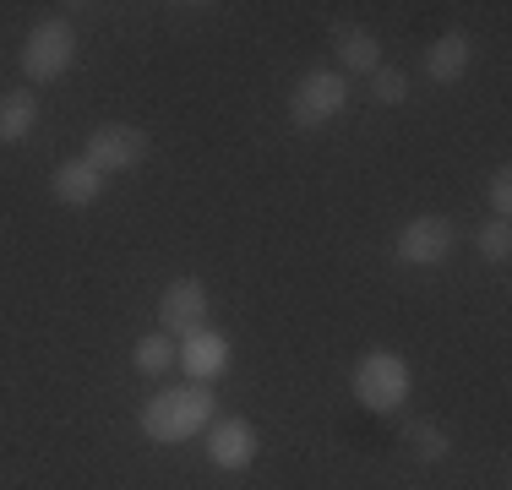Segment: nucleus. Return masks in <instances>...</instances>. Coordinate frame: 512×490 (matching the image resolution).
I'll return each instance as SVG.
<instances>
[{
	"instance_id": "12",
	"label": "nucleus",
	"mask_w": 512,
	"mask_h": 490,
	"mask_svg": "<svg viewBox=\"0 0 512 490\" xmlns=\"http://www.w3.org/2000/svg\"><path fill=\"white\" fill-rule=\"evenodd\" d=\"M33 126H39V98H33L28 88L0 93V142H22V137H33Z\"/></svg>"
},
{
	"instance_id": "16",
	"label": "nucleus",
	"mask_w": 512,
	"mask_h": 490,
	"mask_svg": "<svg viewBox=\"0 0 512 490\" xmlns=\"http://www.w3.org/2000/svg\"><path fill=\"white\" fill-rule=\"evenodd\" d=\"M409 441H414V452H420L425 463L447 458V431H442V425H431V420H414L409 425Z\"/></svg>"
},
{
	"instance_id": "11",
	"label": "nucleus",
	"mask_w": 512,
	"mask_h": 490,
	"mask_svg": "<svg viewBox=\"0 0 512 490\" xmlns=\"http://www.w3.org/2000/svg\"><path fill=\"white\" fill-rule=\"evenodd\" d=\"M469 55H474L469 33H442V39L425 49V77L431 82H458L463 71H469Z\"/></svg>"
},
{
	"instance_id": "7",
	"label": "nucleus",
	"mask_w": 512,
	"mask_h": 490,
	"mask_svg": "<svg viewBox=\"0 0 512 490\" xmlns=\"http://www.w3.org/2000/svg\"><path fill=\"white\" fill-rule=\"evenodd\" d=\"M158 322H164L169 338H191L207 327V284L202 278H175L164 294H158Z\"/></svg>"
},
{
	"instance_id": "9",
	"label": "nucleus",
	"mask_w": 512,
	"mask_h": 490,
	"mask_svg": "<svg viewBox=\"0 0 512 490\" xmlns=\"http://www.w3.org/2000/svg\"><path fill=\"white\" fill-rule=\"evenodd\" d=\"M180 371L191 376V382H218V376L229 371V338L213 333V327H202V333L180 338Z\"/></svg>"
},
{
	"instance_id": "3",
	"label": "nucleus",
	"mask_w": 512,
	"mask_h": 490,
	"mask_svg": "<svg viewBox=\"0 0 512 490\" xmlns=\"http://www.w3.org/2000/svg\"><path fill=\"white\" fill-rule=\"evenodd\" d=\"M349 109V77L344 71H306L289 93V120L300 131H316L327 120H338Z\"/></svg>"
},
{
	"instance_id": "10",
	"label": "nucleus",
	"mask_w": 512,
	"mask_h": 490,
	"mask_svg": "<svg viewBox=\"0 0 512 490\" xmlns=\"http://www.w3.org/2000/svg\"><path fill=\"white\" fill-rule=\"evenodd\" d=\"M50 191H55L66 207H93V202L104 196V175L88 164V158H66V164H55Z\"/></svg>"
},
{
	"instance_id": "18",
	"label": "nucleus",
	"mask_w": 512,
	"mask_h": 490,
	"mask_svg": "<svg viewBox=\"0 0 512 490\" xmlns=\"http://www.w3.org/2000/svg\"><path fill=\"white\" fill-rule=\"evenodd\" d=\"M485 196H491L496 218H507V213H512V169H496L491 186H485Z\"/></svg>"
},
{
	"instance_id": "13",
	"label": "nucleus",
	"mask_w": 512,
	"mask_h": 490,
	"mask_svg": "<svg viewBox=\"0 0 512 490\" xmlns=\"http://www.w3.org/2000/svg\"><path fill=\"white\" fill-rule=\"evenodd\" d=\"M338 66L344 71H382V44L365 28H338Z\"/></svg>"
},
{
	"instance_id": "8",
	"label": "nucleus",
	"mask_w": 512,
	"mask_h": 490,
	"mask_svg": "<svg viewBox=\"0 0 512 490\" xmlns=\"http://www.w3.org/2000/svg\"><path fill=\"white\" fill-rule=\"evenodd\" d=\"M256 425L251 420H213L207 425V458H213V469L224 474H240L256 463Z\"/></svg>"
},
{
	"instance_id": "14",
	"label": "nucleus",
	"mask_w": 512,
	"mask_h": 490,
	"mask_svg": "<svg viewBox=\"0 0 512 490\" xmlns=\"http://www.w3.org/2000/svg\"><path fill=\"white\" fill-rule=\"evenodd\" d=\"M131 360H137L142 376H164V371H175V365H180V349H175V338H169V333H148V338H137Z\"/></svg>"
},
{
	"instance_id": "4",
	"label": "nucleus",
	"mask_w": 512,
	"mask_h": 490,
	"mask_svg": "<svg viewBox=\"0 0 512 490\" xmlns=\"http://www.w3.org/2000/svg\"><path fill=\"white\" fill-rule=\"evenodd\" d=\"M71 55H77V33H71V22H39V28L28 33V44H22V71H28L33 82H55L66 77Z\"/></svg>"
},
{
	"instance_id": "6",
	"label": "nucleus",
	"mask_w": 512,
	"mask_h": 490,
	"mask_svg": "<svg viewBox=\"0 0 512 490\" xmlns=\"http://www.w3.org/2000/svg\"><path fill=\"white\" fill-rule=\"evenodd\" d=\"M447 251H453V224H447L442 213L409 218V224L398 229V245H393V256L404 267H436V262H447Z\"/></svg>"
},
{
	"instance_id": "2",
	"label": "nucleus",
	"mask_w": 512,
	"mask_h": 490,
	"mask_svg": "<svg viewBox=\"0 0 512 490\" xmlns=\"http://www.w3.org/2000/svg\"><path fill=\"white\" fill-rule=\"evenodd\" d=\"M409 387H414L409 365H404V354H393V349H371L355 365V398L371 414H393L398 403H409Z\"/></svg>"
},
{
	"instance_id": "5",
	"label": "nucleus",
	"mask_w": 512,
	"mask_h": 490,
	"mask_svg": "<svg viewBox=\"0 0 512 490\" xmlns=\"http://www.w3.org/2000/svg\"><path fill=\"white\" fill-rule=\"evenodd\" d=\"M88 158L99 175H120V169H137L142 158H148V131L142 126H120V120H109V126H93L88 131Z\"/></svg>"
},
{
	"instance_id": "15",
	"label": "nucleus",
	"mask_w": 512,
	"mask_h": 490,
	"mask_svg": "<svg viewBox=\"0 0 512 490\" xmlns=\"http://www.w3.org/2000/svg\"><path fill=\"white\" fill-rule=\"evenodd\" d=\"M474 245H480L485 262L502 267L507 256H512V229H507V218H491V224H480V229H474Z\"/></svg>"
},
{
	"instance_id": "1",
	"label": "nucleus",
	"mask_w": 512,
	"mask_h": 490,
	"mask_svg": "<svg viewBox=\"0 0 512 490\" xmlns=\"http://www.w3.org/2000/svg\"><path fill=\"white\" fill-rule=\"evenodd\" d=\"M213 409L218 403L202 382L169 387V392H153V398L142 403V431H148L153 441H191V436H202L207 425H213Z\"/></svg>"
},
{
	"instance_id": "17",
	"label": "nucleus",
	"mask_w": 512,
	"mask_h": 490,
	"mask_svg": "<svg viewBox=\"0 0 512 490\" xmlns=\"http://www.w3.org/2000/svg\"><path fill=\"white\" fill-rule=\"evenodd\" d=\"M376 77V98H382V104H404L409 98V77L398 66H382V71H371Z\"/></svg>"
}]
</instances>
